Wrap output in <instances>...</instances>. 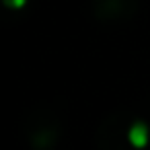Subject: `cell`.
Returning a JSON list of instances; mask_svg holds the SVG:
<instances>
[{
	"mask_svg": "<svg viewBox=\"0 0 150 150\" xmlns=\"http://www.w3.org/2000/svg\"><path fill=\"white\" fill-rule=\"evenodd\" d=\"M138 0H93V11L101 21L127 19L136 13Z\"/></svg>",
	"mask_w": 150,
	"mask_h": 150,
	"instance_id": "6da1fadb",
	"label": "cell"
},
{
	"mask_svg": "<svg viewBox=\"0 0 150 150\" xmlns=\"http://www.w3.org/2000/svg\"><path fill=\"white\" fill-rule=\"evenodd\" d=\"M148 136H150V132H148V125L144 121H136L127 132V140L134 148H144L148 144Z\"/></svg>",
	"mask_w": 150,
	"mask_h": 150,
	"instance_id": "7a4b0ae2",
	"label": "cell"
},
{
	"mask_svg": "<svg viewBox=\"0 0 150 150\" xmlns=\"http://www.w3.org/2000/svg\"><path fill=\"white\" fill-rule=\"evenodd\" d=\"M25 2H27V0H4V4L11 6V8H21Z\"/></svg>",
	"mask_w": 150,
	"mask_h": 150,
	"instance_id": "3957f363",
	"label": "cell"
}]
</instances>
